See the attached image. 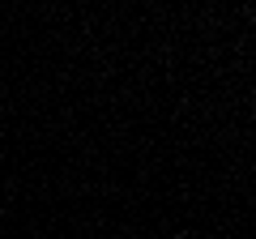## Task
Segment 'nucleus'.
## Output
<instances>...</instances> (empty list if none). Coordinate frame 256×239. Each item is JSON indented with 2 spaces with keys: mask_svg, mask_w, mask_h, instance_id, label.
<instances>
[{
  "mask_svg": "<svg viewBox=\"0 0 256 239\" xmlns=\"http://www.w3.org/2000/svg\"><path fill=\"white\" fill-rule=\"evenodd\" d=\"M171 239H188V235H171Z\"/></svg>",
  "mask_w": 256,
  "mask_h": 239,
  "instance_id": "obj_1",
  "label": "nucleus"
}]
</instances>
